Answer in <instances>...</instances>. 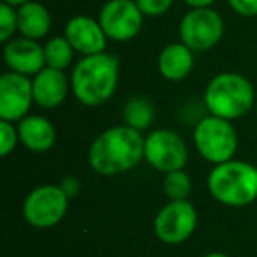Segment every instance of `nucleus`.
Instances as JSON below:
<instances>
[{
	"instance_id": "obj_18",
	"label": "nucleus",
	"mask_w": 257,
	"mask_h": 257,
	"mask_svg": "<svg viewBox=\"0 0 257 257\" xmlns=\"http://www.w3.org/2000/svg\"><path fill=\"white\" fill-rule=\"evenodd\" d=\"M121 116H123V123L128 127L136 128L140 133L147 131L152 127L155 120V106L152 104L150 99L147 97H131L127 102L123 104L121 109Z\"/></svg>"
},
{
	"instance_id": "obj_9",
	"label": "nucleus",
	"mask_w": 257,
	"mask_h": 257,
	"mask_svg": "<svg viewBox=\"0 0 257 257\" xmlns=\"http://www.w3.org/2000/svg\"><path fill=\"white\" fill-rule=\"evenodd\" d=\"M197 227V211L190 201H168L154 220L155 236L166 245L185 243Z\"/></svg>"
},
{
	"instance_id": "obj_2",
	"label": "nucleus",
	"mask_w": 257,
	"mask_h": 257,
	"mask_svg": "<svg viewBox=\"0 0 257 257\" xmlns=\"http://www.w3.org/2000/svg\"><path fill=\"white\" fill-rule=\"evenodd\" d=\"M120 76V62L106 51L83 57L76 62L71 72V92L88 107L106 104L114 95Z\"/></svg>"
},
{
	"instance_id": "obj_19",
	"label": "nucleus",
	"mask_w": 257,
	"mask_h": 257,
	"mask_svg": "<svg viewBox=\"0 0 257 257\" xmlns=\"http://www.w3.org/2000/svg\"><path fill=\"white\" fill-rule=\"evenodd\" d=\"M74 48L71 46L65 36L53 37L44 44V58H46V67L65 71L74 60Z\"/></svg>"
},
{
	"instance_id": "obj_22",
	"label": "nucleus",
	"mask_w": 257,
	"mask_h": 257,
	"mask_svg": "<svg viewBox=\"0 0 257 257\" xmlns=\"http://www.w3.org/2000/svg\"><path fill=\"white\" fill-rule=\"evenodd\" d=\"M20 143L18 127L13 121L0 120V155L8 157Z\"/></svg>"
},
{
	"instance_id": "obj_3",
	"label": "nucleus",
	"mask_w": 257,
	"mask_h": 257,
	"mask_svg": "<svg viewBox=\"0 0 257 257\" xmlns=\"http://www.w3.org/2000/svg\"><path fill=\"white\" fill-rule=\"evenodd\" d=\"M204 106L208 113L224 120H238L255 107V92L245 76L238 72H220L204 88Z\"/></svg>"
},
{
	"instance_id": "obj_26",
	"label": "nucleus",
	"mask_w": 257,
	"mask_h": 257,
	"mask_svg": "<svg viewBox=\"0 0 257 257\" xmlns=\"http://www.w3.org/2000/svg\"><path fill=\"white\" fill-rule=\"evenodd\" d=\"M190 9H197V8H211V6L217 2V0H183Z\"/></svg>"
},
{
	"instance_id": "obj_25",
	"label": "nucleus",
	"mask_w": 257,
	"mask_h": 257,
	"mask_svg": "<svg viewBox=\"0 0 257 257\" xmlns=\"http://www.w3.org/2000/svg\"><path fill=\"white\" fill-rule=\"evenodd\" d=\"M58 187L64 190V194L69 197V199H72V197H76L79 194L81 183H79V180L76 178V176H65V178L58 183Z\"/></svg>"
},
{
	"instance_id": "obj_12",
	"label": "nucleus",
	"mask_w": 257,
	"mask_h": 257,
	"mask_svg": "<svg viewBox=\"0 0 257 257\" xmlns=\"http://www.w3.org/2000/svg\"><path fill=\"white\" fill-rule=\"evenodd\" d=\"M64 36L74 48L76 53L83 55V57L104 53V50H106L107 36L100 27L99 20L92 18V16H72L65 23Z\"/></svg>"
},
{
	"instance_id": "obj_29",
	"label": "nucleus",
	"mask_w": 257,
	"mask_h": 257,
	"mask_svg": "<svg viewBox=\"0 0 257 257\" xmlns=\"http://www.w3.org/2000/svg\"><path fill=\"white\" fill-rule=\"evenodd\" d=\"M253 109H255V118H257V100H255V107H253Z\"/></svg>"
},
{
	"instance_id": "obj_23",
	"label": "nucleus",
	"mask_w": 257,
	"mask_h": 257,
	"mask_svg": "<svg viewBox=\"0 0 257 257\" xmlns=\"http://www.w3.org/2000/svg\"><path fill=\"white\" fill-rule=\"evenodd\" d=\"M173 2L175 0H136L141 13L145 16H150V18H157V16L166 15L171 9Z\"/></svg>"
},
{
	"instance_id": "obj_15",
	"label": "nucleus",
	"mask_w": 257,
	"mask_h": 257,
	"mask_svg": "<svg viewBox=\"0 0 257 257\" xmlns=\"http://www.w3.org/2000/svg\"><path fill=\"white\" fill-rule=\"evenodd\" d=\"M20 143L34 154H44L57 143V128L41 114H27L18 121Z\"/></svg>"
},
{
	"instance_id": "obj_17",
	"label": "nucleus",
	"mask_w": 257,
	"mask_h": 257,
	"mask_svg": "<svg viewBox=\"0 0 257 257\" xmlns=\"http://www.w3.org/2000/svg\"><path fill=\"white\" fill-rule=\"evenodd\" d=\"M18 11V32L20 36L29 39L39 41L48 36L51 29L50 11L39 2H27V4L16 8Z\"/></svg>"
},
{
	"instance_id": "obj_27",
	"label": "nucleus",
	"mask_w": 257,
	"mask_h": 257,
	"mask_svg": "<svg viewBox=\"0 0 257 257\" xmlns=\"http://www.w3.org/2000/svg\"><path fill=\"white\" fill-rule=\"evenodd\" d=\"M2 2H6V4L13 6V8H20V6L27 4V2H30V0H2Z\"/></svg>"
},
{
	"instance_id": "obj_10",
	"label": "nucleus",
	"mask_w": 257,
	"mask_h": 257,
	"mask_svg": "<svg viewBox=\"0 0 257 257\" xmlns=\"http://www.w3.org/2000/svg\"><path fill=\"white\" fill-rule=\"evenodd\" d=\"M97 20L107 39L125 43L141 32L145 15L138 8L136 0H107Z\"/></svg>"
},
{
	"instance_id": "obj_5",
	"label": "nucleus",
	"mask_w": 257,
	"mask_h": 257,
	"mask_svg": "<svg viewBox=\"0 0 257 257\" xmlns=\"http://www.w3.org/2000/svg\"><path fill=\"white\" fill-rule=\"evenodd\" d=\"M192 140L199 155L210 164H224L232 161L238 152V133L224 118L208 114L194 127Z\"/></svg>"
},
{
	"instance_id": "obj_4",
	"label": "nucleus",
	"mask_w": 257,
	"mask_h": 257,
	"mask_svg": "<svg viewBox=\"0 0 257 257\" xmlns=\"http://www.w3.org/2000/svg\"><path fill=\"white\" fill-rule=\"evenodd\" d=\"M208 190L224 206H248L257 199V168L236 159L217 164L208 175Z\"/></svg>"
},
{
	"instance_id": "obj_7",
	"label": "nucleus",
	"mask_w": 257,
	"mask_h": 257,
	"mask_svg": "<svg viewBox=\"0 0 257 257\" xmlns=\"http://www.w3.org/2000/svg\"><path fill=\"white\" fill-rule=\"evenodd\" d=\"M224 20L215 9H190L180 22V41L192 51H208L215 48L224 37Z\"/></svg>"
},
{
	"instance_id": "obj_8",
	"label": "nucleus",
	"mask_w": 257,
	"mask_h": 257,
	"mask_svg": "<svg viewBox=\"0 0 257 257\" xmlns=\"http://www.w3.org/2000/svg\"><path fill=\"white\" fill-rule=\"evenodd\" d=\"M145 161L155 171L168 175L185 168L189 162V148L175 131L157 128L145 138Z\"/></svg>"
},
{
	"instance_id": "obj_24",
	"label": "nucleus",
	"mask_w": 257,
	"mask_h": 257,
	"mask_svg": "<svg viewBox=\"0 0 257 257\" xmlns=\"http://www.w3.org/2000/svg\"><path fill=\"white\" fill-rule=\"evenodd\" d=\"M227 2L238 16L243 18L257 16V0H227Z\"/></svg>"
},
{
	"instance_id": "obj_28",
	"label": "nucleus",
	"mask_w": 257,
	"mask_h": 257,
	"mask_svg": "<svg viewBox=\"0 0 257 257\" xmlns=\"http://www.w3.org/2000/svg\"><path fill=\"white\" fill-rule=\"evenodd\" d=\"M203 257H229V255H225V253H222V252H210Z\"/></svg>"
},
{
	"instance_id": "obj_14",
	"label": "nucleus",
	"mask_w": 257,
	"mask_h": 257,
	"mask_svg": "<svg viewBox=\"0 0 257 257\" xmlns=\"http://www.w3.org/2000/svg\"><path fill=\"white\" fill-rule=\"evenodd\" d=\"M34 102L44 109L58 107L69 95L71 79L65 76L64 71L44 67L32 78Z\"/></svg>"
},
{
	"instance_id": "obj_16",
	"label": "nucleus",
	"mask_w": 257,
	"mask_h": 257,
	"mask_svg": "<svg viewBox=\"0 0 257 257\" xmlns=\"http://www.w3.org/2000/svg\"><path fill=\"white\" fill-rule=\"evenodd\" d=\"M159 72L168 81H182L194 69V51L180 41L168 44L157 58Z\"/></svg>"
},
{
	"instance_id": "obj_11",
	"label": "nucleus",
	"mask_w": 257,
	"mask_h": 257,
	"mask_svg": "<svg viewBox=\"0 0 257 257\" xmlns=\"http://www.w3.org/2000/svg\"><path fill=\"white\" fill-rule=\"evenodd\" d=\"M34 102L32 79L18 72L0 76V120L20 121L30 113Z\"/></svg>"
},
{
	"instance_id": "obj_20",
	"label": "nucleus",
	"mask_w": 257,
	"mask_h": 257,
	"mask_svg": "<svg viewBox=\"0 0 257 257\" xmlns=\"http://www.w3.org/2000/svg\"><path fill=\"white\" fill-rule=\"evenodd\" d=\"M162 189L169 201H185L189 199L190 190H192V180L183 169L180 171H171L164 175Z\"/></svg>"
},
{
	"instance_id": "obj_1",
	"label": "nucleus",
	"mask_w": 257,
	"mask_h": 257,
	"mask_svg": "<svg viewBox=\"0 0 257 257\" xmlns=\"http://www.w3.org/2000/svg\"><path fill=\"white\" fill-rule=\"evenodd\" d=\"M145 159V138L128 125H114L93 140L88 164L99 176H114L134 169Z\"/></svg>"
},
{
	"instance_id": "obj_6",
	"label": "nucleus",
	"mask_w": 257,
	"mask_h": 257,
	"mask_svg": "<svg viewBox=\"0 0 257 257\" xmlns=\"http://www.w3.org/2000/svg\"><path fill=\"white\" fill-rule=\"evenodd\" d=\"M69 201L58 185L36 187L23 201V218L36 229L55 227L67 213Z\"/></svg>"
},
{
	"instance_id": "obj_21",
	"label": "nucleus",
	"mask_w": 257,
	"mask_h": 257,
	"mask_svg": "<svg viewBox=\"0 0 257 257\" xmlns=\"http://www.w3.org/2000/svg\"><path fill=\"white\" fill-rule=\"evenodd\" d=\"M15 32H18V11L13 6L2 2L0 6V41L9 43L15 39Z\"/></svg>"
},
{
	"instance_id": "obj_13",
	"label": "nucleus",
	"mask_w": 257,
	"mask_h": 257,
	"mask_svg": "<svg viewBox=\"0 0 257 257\" xmlns=\"http://www.w3.org/2000/svg\"><path fill=\"white\" fill-rule=\"evenodd\" d=\"M4 62L9 71L34 78L37 72L46 67L44 46H41L39 41L29 39V37H15L6 43Z\"/></svg>"
}]
</instances>
